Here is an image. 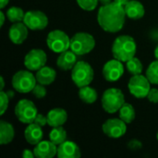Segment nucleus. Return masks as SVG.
<instances>
[{
	"label": "nucleus",
	"instance_id": "1",
	"mask_svg": "<svg viewBox=\"0 0 158 158\" xmlns=\"http://www.w3.org/2000/svg\"><path fill=\"white\" fill-rule=\"evenodd\" d=\"M126 16L124 6L113 1L100 7L97 14V21L105 31L115 33L123 28Z\"/></svg>",
	"mask_w": 158,
	"mask_h": 158
},
{
	"label": "nucleus",
	"instance_id": "2",
	"mask_svg": "<svg viewBox=\"0 0 158 158\" xmlns=\"http://www.w3.org/2000/svg\"><path fill=\"white\" fill-rule=\"evenodd\" d=\"M137 44L133 37L130 35H120L116 38L112 44V55L114 58L121 62H127L135 56Z\"/></svg>",
	"mask_w": 158,
	"mask_h": 158
},
{
	"label": "nucleus",
	"instance_id": "3",
	"mask_svg": "<svg viewBox=\"0 0 158 158\" xmlns=\"http://www.w3.org/2000/svg\"><path fill=\"white\" fill-rule=\"evenodd\" d=\"M102 107L103 109L109 113L114 114L121 108L125 103V97L121 90L118 88H109L106 90L102 96Z\"/></svg>",
	"mask_w": 158,
	"mask_h": 158
},
{
	"label": "nucleus",
	"instance_id": "4",
	"mask_svg": "<svg viewBox=\"0 0 158 158\" xmlns=\"http://www.w3.org/2000/svg\"><path fill=\"white\" fill-rule=\"evenodd\" d=\"M94 46L95 40L94 36L88 32H77L70 38V50L78 56L90 53Z\"/></svg>",
	"mask_w": 158,
	"mask_h": 158
},
{
	"label": "nucleus",
	"instance_id": "5",
	"mask_svg": "<svg viewBox=\"0 0 158 158\" xmlns=\"http://www.w3.org/2000/svg\"><path fill=\"white\" fill-rule=\"evenodd\" d=\"M94 76L92 66L85 61H78L71 69V80L79 88L89 85L94 80Z\"/></svg>",
	"mask_w": 158,
	"mask_h": 158
},
{
	"label": "nucleus",
	"instance_id": "6",
	"mask_svg": "<svg viewBox=\"0 0 158 158\" xmlns=\"http://www.w3.org/2000/svg\"><path fill=\"white\" fill-rule=\"evenodd\" d=\"M12 87L19 94H28L32 91L36 85V77L31 72V70H19L12 77Z\"/></svg>",
	"mask_w": 158,
	"mask_h": 158
},
{
	"label": "nucleus",
	"instance_id": "7",
	"mask_svg": "<svg viewBox=\"0 0 158 158\" xmlns=\"http://www.w3.org/2000/svg\"><path fill=\"white\" fill-rule=\"evenodd\" d=\"M46 44L50 50L60 54L70 48V38L63 31L54 30L48 33Z\"/></svg>",
	"mask_w": 158,
	"mask_h": 158
},
{
	"label": "nucleus",
	"instance_id": "8",
	"mask_svg": "<svg viewBox=\"0 0 158 158\" xmlns=\"http://www.w3.org/2000/svg\"><path fill=\"white\" fill-rule=\"evenodd\" d=\"M37 114V108L33 102L31 100H19L15 106V115L19 121L23 124H31L34 122Z\"/></svg>",
	"mask_w": 158,
	"mask_h": 158
},
{
	"label": "nucleus",
	"instance_id": "9",
	"mask_svg": "<svg viewBox=\"0 0 158 158\" xmlns=\"http://www.w3.org/2000/svg\"><path fill=\"white\" fill-rule=\"evenodd\" d=\"M151 82L147 79L146 76L132 75V77L129 81L128 88L130 93L136 98H145L147 97L150 90H151Z\"/></svg>",
	"mask_w": 158,
	"mask_h": 158
},
{
	"label": "nucleus",
	"instance_id": "10",
	"mask_svg": "<svg viewBox=\"0 0 158 158\" xmlns=\"http://www.w3.org/2000/svg\"><path fill=\"white\" fill-rule=\"evenodd\" d=\"M23 22L30 30L40 31L47 27L48 18L41 10H30L25 13Z\"/></svg>",
	"mask_w": 158,
	"mask_h": 158
},
{
	"label": "nucleus",
	"instance_id": "11",
	"mask_svg": "<svg viewBox=\"0 0 158 158\" xmlns=\"http://www.w3.org/2000/svg\"><path fill=\"white\" fill-rule=\"evenodd\" d=\"M47 56L42 49H31L24 57V66L31 71H37L45 66Z\"/></svg>",
	"mask_w": 158,
	"mask_h": 158
},
{
	"label": "nucleus",
	"instance_id": "12",
	"mask_svg": "<svg viewBox=\"0 0 158 158\" xmlns=\"http://www.w3.org/2000/svg\"><path fill=\"white\" fill-rule=\"evenodd\" d=\"M103 132L109 138L118 139L127 131V123L119 118H109L102 126Z\"/></svg>",
	"mask_w": 158,
	"mask_h": 158
},
{
	"label": "nucleus",
	"instance_id": "13",
	"mask_svg": "<svg viewBox=\"0 0 158 158\" xmlns=\"http://www.w3.org/2000/svg\"><path fill=\"white\" fill-rule=\"evenodd\" d=\"M124 74V66L120 60L116 58L107 61L103 67V76L110 82L118 81Z\"/></svg>",
	"mask_w": 158,
	"mask_h": 158
},
{
	"label": "nucleus",
	"instance_id": "14",
	"mask_svg": "<svg viewBox=\"0 0 158 158\" xmlns=\"http://www.w3.org/2000/svg\"><path fill=\"white\" fill-rule=\"evenodd\" d=\"M28 30L29 28L25 25L23 21L13 23L8 31L10 41L15 44H21L28 37Z\"/></svg>",
	"mask_w": 158,
	"mask_h": 158
},
{
	"label": "nucleus",
	"instance_id": "15",
	"mask_svg": "<svg viewBox=\"0 0 158 158\" xmlns=\"http://www.w3.org/2000/svg\"><path fill=\"white\" fill-rule=\"evenodd\" d=\"M33 153L35 157L52 158L57 154V145L49 141H41L34 147Z\"/></svg>",
	"mask_w": 158,
	"mask_h": 158
},
{
	"label": "nucleus",
	"instance_id": "16",
	"mask_svg": "<svg viewBox=\"0 0 158 158\" xmlns=\"http://www.w3.org/2000/svg\"><path fill=\"white\" fill-rule=\"evenodd\" d=\"M56 156L59 158H79L81 156V153L75 143L65 141L57 146Z\"/></svg>",
	"mask_w": 158,
	"mask_h": 158
},
{
	"label": "nucleus",
	"instance_id": "17",
	"mask_svg": "<svg viewBox=\"0 0 158 158\" xmlns=\"http://www.w3.org/2000/svg\"><path fill=\"white\" fill-rule=\"evenodd\" d=\"M77 55L71 50H66L59 54L56 59V66L61 70H70L76 65L77 61Z\"/></svg>",
	"mask_w": 158,
	"mask_h": 158
},
{
	"label": "nucleus",
	"instance_id": "18",
	"mask_svg": "<svg viewBox=\"0 0 158 158\" xmlns=\"http://www.w3.org/2000/svg\"><path fill=\"white\" fill-rule=\"evenodd\" d=\"M47 124L52 127H60L62 125H64L67 120H68V113L65 109L63 108H54L52 110H50L47 115Z\"/></svg>",
	"mask_w": 158,
	"mask_h": 158
},
{
	"label": "nucleus",
	"instance_id": "19",
	"mask_svg": "<svg viewBox=\"0 0 158 158\" xmlns=\"http://www.w3.org/2000/svg\"><path fill=\"white\" fill-rule=\"evenodd\" d=\"M43 135L44 132L42 127L34 122L28 124V127L25 129L24 131V136L27 143L31 145H36L37 143H39L43 139Z\"/></svg>",
	"mask_w": 158,
	"mask_h": 158
},
{
	"label": "nucleus",
	"instance_id": "20",
	"mask_svg": "<svg viewBox=\"0 0 158 158\" xmlns=\"http://www.w3.org/2000/svg\"><path fill=\"white\" fill-rule=\"evenodd\" d=\"M125 13L131 19H140L144 16L145 10L143 5L137 0H131L124 6Z\"/></svg>",
	"mask_w": 158,
	"mask_h": 158
},
{
	"label": "nucleus",
	"instance_id": "21",
	"mask_svg": "<svg viewBox=\"0 0 158 158\" xmlns=\"http://www.w3.org/2000/svg\"><path fill=\"white\" fill-rule=\"evenodd\" d=\"M36 81L38 83H41L44 86L50 85L54 81L56 80V72L54 69L50 67H43L39 70L36 71Z\"/></svg>",
	"mask_w": 158,
	"mask_h": 158
},
{
	"label": "nucleus",
	"instance_id": "22",
	"mask_svg": "<svg viewBox=\"0 0 158 158\" xmlns=\"http://www.w3.org/2000/svg\"><path fill=\"white\" fill-rule=\"evenodd\" d=\"M15 137V131L13 126L6 121L1 120L0 121V144L6 145L10 143Z\"/></svg>",
	"mask_w": 158,
	"mask_h": 158
},
{
	"label": "nucleus",
	"instance_id": "23",
	"mask_svg": "<svg viewBox=\"0 0 158 158\" xmlns=\"http://www.w3.org/2000/svg\"><path fill=\"white\" fill-rule=\"evenodd\" d=\"M79 97L82 102L86 104H93L97 100V93L95 89L87 85L80 88Z\"/></svg>",
	"mask_w": 158,
	"mask_h": 158
},
{
	"label": "nucleus",
	"instance_id": "24",
	"mask_svg": "<svg viewBox=\"0 0 158 158\" xmlns=\"http://www.w3.org/2000/svg\"><path fill=\"white\" fill-rule=\"evenodd\" d=\"M118 112H119V118L127 124L131 123L135 118V109L129 103L125 102Z\"/></svg>",
	"mask_w": 158,
	"mask_h": 158
},
{
	"label": "nucleus",
	"instance_id": "25",
	"mask_svg": "<svg viewBox=\"0 0 158 158\" xmlns=\"http://www.w3.org/2000/svg\"><path fill=\"white\" fill-rule=\"evenodd\" d=\"M49 140L58 146L59 144L67 141V132L62 128V126L55 127L51 130L49 133Z\"/></svg>",
	"mask_w": 158,
	"mask_h": 158
},
{
	"label": "nucleus",
	"instance_id": "26",
	"mask_svg": "<svg viewBox=\"0 0 158 158\" xmlns=\"http://www.w3.org/2000/svg\"><path fill=\"white\" fill-rule=\"evenodd\" d=\"M6 15L9 21L15 23V22L23 21L25 13H24L23 9L19 6H11L6 10Z\"/></svg>",
	"mask_w": 158,
	"mask_h": 158
},
{
	"label": "nucleus",
	"instance_id": "27",
	"mask_svg": "<svg viewBox=\"0 0 158 158\" xmlns=\"http://www.w3.org/2000/svg\"><path fill=\"white\" fill-rule=\"evenodd\" d=\"M126 68L131 75H139L142 74L143 66L142 64V61L134 56L126 62Z\"/></svg>",
	"mask_w": 158,
	"mask_h": 158
},
{
	"label": "nucleus",
	"instance_id": "28",
	"mask_svg": "<svg viewBox=\"0 0 158 158\" xmlns=\"http://www.w3.org/2000/svg\"><path fill=\"white\" fill-rule=\"evenodd\" d=\"M145 76L152 84H158V60L153 61L146 69Z\"/></svg>",
	"mask_w": 158,
	"mask_h": 158
},
{
	"label": "nucleus",
	"instance_id": "29",
	"mask_svg": "<svg viewBox=\"0 0 158 158\" xmlns=\"http://www.w3.org/2000/svg\"><path fill=\"white\" fill-rule=\"evenodd\" d=\"M99 0H77L79 6L85 11H93L96 8Z\"/></svg>",
	"mask_w": 158,
	"mask_h": 158
},
{
	"label": "nucleus",
	"instance_id": "30",
	"mask_svg": "<svg viewBox=\"0 0 158 158\" xmlns=\"http://www.w3.org/2000/svg\"><path fill=\"white\" fill-rule=\"evenodd\" d=\"M9 96L7 95L6 92L4 91H0V103H1V106H0V115H4L5 112L6 111L7 107H8V103H9Z\"/></svg>",
	"mask_w": 158,
	"mask_h": 158
},
{
	"label": "nucleus",
	"instance_id": "31",
	"mask_svg": "<svg viewBox=\"0 0 158 158\" xmlns=\"http://www.w3.org/2000/svg\"><path fill=\"white\" fill-rule=\"evenodd\" d=\"M32 94L36 97V98H44L46 95V89L44 87V85L41 84V83H36V85L33 87L32 91H31Z\"/></svg>",
	"mask_w": 158,
	"mask_h": 158
},
{
	"label": "nucleus",
	"instance_id": "32",
	"mask_svg": "<svg viewBox=\"0 0 158 158\" xmlns=\"http://www.w3.org/2000/svg\"><path fill=\"white\" fill-rule=\"evenodd\" d=\"M147 98L152 103H155V104L158 103V89H156V88L151 89L147 95Z\"/></svg>",
	"mask_w": 158,
	"mask_h": 158
},
{
	"label": "nucleus",
	"instance_id": "33",
	"mask_svg": "<svg viewBox=\"0 0 158 158\" xmlns=\"http://www.w3.org/2000/svg\"><path fill=\"white\" fill-rule=\"evenodd\" d=\"M34 123L40 125L41 127H44L47 124V118L42 114H37V116L34 119Z\"/></svg>",
	"mask_w": 158,
	"mask_h": 158
},
{
	"label": "nucleus",
	"instance_id": "34",
	"mask_svg": "<svg viewBox=\"0 0 158 158\" xmlns=\"http://www.w3.org/2000/svg\"><path fill=\"white\" fill-rule=\"evenodd\" d=\"M129 147L131 149H139L140 147H142V143L137 141V140H133V141H131L129 143Z\"/></svg>",
	"mask_w": 158,
	"mask_h": 158
},
{
	"label": "nucleus",
	"instance_id": "35",
	"mask_svg": "<svg viewBox=\"0 0 158 158\" xmlns=\"http://www.w3.org/2000/svg\"><path fill=\"white\" fill-rule=\"evenodd\" d=\"M22 157L24 158H33L35 157V155L33 151H31L29 149H25L22 153Z\"/></svg>",
	"mask_w": 158,
	"mask_h": 158
},
{
	"label": "nucleus",
	"instance_id": "36",
	"mask_svg": "<svg viewBox=\"0 0 158 158\" xmlns=\"http://www.w3.org/2000/svg\"><path fill=\"white\" fill-rule=\"evenodd\" d=\"M5 19H6L5 13L1 10V11H0V20H1V22H0V27H3V25H4V23H5Z\"/></svg>",
	"mask_w": 158,
	"mask_h": 158
},
{
	"label": "nucleus",
	"instance_id": "37",
	"mask_svg": "<svg viewBox=\"0 0 158 158\" xmlns=\"http://www.w3.org/2000/svg\"><path fill=\"white\" fill-rule=\"evenodd\" d=\"M131 0H114V2L115 3H117V4H118V5H120V6H124L128 2H130Z\"/></svg>",
	"mask_w": 158,
	"mask_h": 158
},
{
	"label": "nucleus",
	"instance_id": "38",
	"mask_svg": "<svg viewBox=\"0 0 158 158\" xmlns=\"http://www.w3.org/2000/svg\"><path fill=\"white\" fill-rule=\"evenodd\" d=\"M8 2H9V0H0V7H1V9H3L8 4Z\"/></svg>",
	"mask_w": 158,
	"mask_h": 158
},
{
	"label": "nucleus",
	"instance_id": "39",
	"mask_svg": "<svg viewBox=\"0 0 158 158\" xmlns=\"http://www.w3.org/2000/svg\"><path fill=\"white\" fill-rule=\"evenodd\" d=\"M0 81H1V85H0V91H3L4 87H5V81H4V78L1 76L0 77Z\"/></svg>",
	"mask_w": 158,
	"mask_h": 158
},
{
	"label": "nucleus",
	"instance_id": "40",
	"mask_svg": "<svg viewBox=\"0 0 158 158\" xmlns=\"http://www.w3.org/2000/svg\"><path fill=\"white\" fill-rule=\"evenodd\" d=\"M103 5H106V4H109V3H112L114 0H99Z\"/></svg>",
	"mask_w": 158,
	"mask_h": 158
},
{
	"label": "nucleus",
	"instance_id": "41",
	"mask_svg": "<svg viewBox=\"0 0 158 158\" xmlns=\"http://www.w3.org/2000/svg\"><path fill=\"white\" fill-rule=\"evenodd\" d=\"M6 94H7V95L9 96V98H13V97H14V94H15L13 91H7Z\"/></svg>",
	"mask_w": 158,
	"mask_h": 158
},
{
	"label": "nucleus",
	"instance_id": "42",
	"mask_svg": "<svg viewBox=\"0 0 158 158\" xmlns=\"http://www.w3.org/2000/svg\"><path fill=\"white\" fill-rule=\"evenodd\" d=\"M155 57H156V59H157L158 60V44L156 45V49H155Z\"/></svg>",
	"mask_w": 158,
	"mask_h": 158
},
{
	"label": "nucleus",
	"instance_id": "43",
	"mask_svg": "<svg viewBox=\"0 0 158 158\" xmlns=\"http://www.w3.org/2000/svg\"><path fill=\"white\" fill-rule=\"evenodd\" d=\"M156 138H157V141H158V131H157V134H156Z\"/></svg>",
	"mask_w": 158,
	"mask_h": 158
}]
</instances>
